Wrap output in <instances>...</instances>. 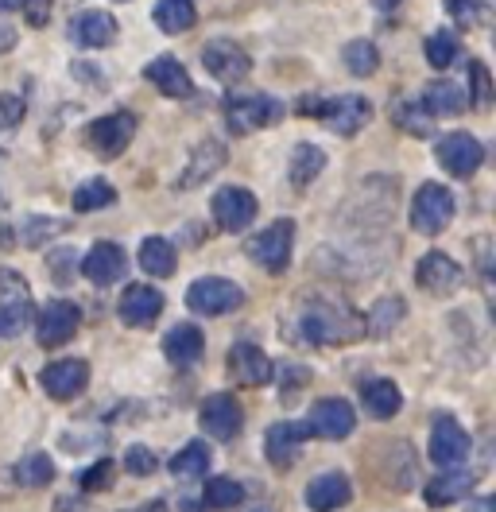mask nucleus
Masks as SVG:
<instances>
[{"mask_svg": "<svg viewBox=\"0 0 496 512\" xmlns=\"http://www.w3.org/2000/svg\"><path fill=\"white\" fill-rule=\"evenodd\" d=\"M469 94H465V101H473L477 109H489V101H493V82H489V70H485V63H469Z\"/></svg>", "mask_w": 496, "mask_h": 512, "instance_id": "obj_41", "label": "nucleus"}, {"mask_svg": "<svg viewBox=\"0 0 496 512\" xmlns=\"http://www.w3.org/2000/svg\"><path fill=\"white\" fill-rule=\"evenodd\" d=\"M12 474H16V485H24V489H43V485L55 481V462H51L43 450H31L28 458L16 462Z\"/></svg>", "mask_w": 496, "mask_h": 512, "instance_id": "obj_32", "label": "nucleus"}, {"mask_svg": "<svg viewBox=\"0 0 496 512\" xmlns=\"http://www.w3.org/2000/svg\"><path fill=\"white\" fill-rule=\"evenodd\" d=\"M341 63H345L349 74L369 78L372 70L380 66V51H376V43H372V39H349V43H345V51H341Z\"/></svg>", "mask_w": 496, "mask_h": 512, "instance_id": "obj_34", "label": "nucleus"}, {"mask_svg": "<svg viewBox=\"0 0 496 512\" xmlns=\"http://www.w3.org/2000/svg\"><path fill=\"white\" fill-rule=\"evenodd\" d=\"M198 423H202V431H206L210 439H217V443H233V439L241 435V427H245V412H241L237 396L214 392V396L202 400Z\"/></svg>", "mask_w": 496, "mask_h": 512, "instance_id": "obj_8", "label": "nucleus"}, {"mask_svg": "<svg viewBox=\"0 0 496 512\" xmlns=\"http://www.w3.org/2000/svg\"><path fill=\"white\" fill-rule=\"evenodd\" d=\"M314 117L338 136H357L372 121V105L361 94H341L330 101H314Z\"/></svg>", "mask_w": 496, "mask_h": 512, "instance_id": "obj_4", "label": "nucleus"}, {"mask_svg": "<svg viewBox=\"0 0 496 512\" xmlns=\"http://www.w3.org/2000/svg\"><path fill=\"white\" fill-rule=\"evenodd\" d=\"M229 160V152H225V144L221 140H202L194 152H190V163H186V171L179 175V187H202L210 175H217L221 167Z\"/></svg>", "mask_w": 496, "mask_h": 512, "instance_id": "obj_24", "label": "nucleus"}, {"mask_svg": "<svg viewBox=\"0 0 496 512\" xmlns=\"http://www.w3.org/2000/svg\"><path fill=\"white\" fill-rule=\"evenodd\" d=\"M70 39L78 43V47H109L113 39H117V20L105 12V8H86V12H78L74 16V24H70Z\"/></svg>", "mask_w": 496, "mask_h": 512, "instance_id": "obj_21", "label": "nucleus"}, {"mask_svg": "<svg viewBox=\"0 0 496 512\" xmlns=\"http://www.w3.org/2000/svg\"><path fill=\"white\" fill-rule=\"evenodd\" d=\"M272 361H268V353L260 350V346H252V342H237L233 350H229V377L237 384H245V388H260V384L272 381Z\"/></svg>", "mask_w": 496, "mask_h": 512, "instance_id": "obj_20", "label": "nucleus"}, {"mask_svg": "<svg viewBox=\"0 0 496 512\" xmlns=\"http://www.w3.org/2000/svg\"><path fill=\"white\" fill-rule=\"evenodd\" d=\"M431 117H454V113H462L465 109V90L458 82H431L427 90H423V101H419Z\"/></svg>", "mask_w": 496, "mask_h": 512, "instance_id": "obj_30", "label": "nucleus"}, {"mask_svg": "<svg viewBox=\"0 0 496 512\" xmlns=\"http://www.w3.org/2000/svg\"><path fill=\"white\" fill-rule=\"evenodd\" d=\"M469 450H473V439H469V431H465L462 423L454 416H438L431 423V458L438 466H458L469 458Z\"/></svg>", "mask_w": 496, "mask_h": 512, "instance_id": "obj_15", "label": "nucleus"}, {"mask_svg": "<svg viewBox=\"0 0 496 512\" xmlns=\"http://www.w3.org/2000/svg\"><path fill=\"white\" fill-rule=\"evenodd\" d=\"M62 229H66V225L55 222V218H28V222H24V241H28V245H39V241L55 237Z\"/></svg>", "mask_w": 496, "mask_h": 512, "instance_id": "obj_43", "label": "nucleus"}, {"mask_svg": "<svg viewBox=\"0 0 496 512\" xmlns=\"http://www.w3.org/2000/svg\"><path fill=\"white\" fill-rule=\"evenodd\" d=\"M202 66L210 70V78L225 82V86H237V82L248 78L252 59H248V51L237 39H210V43L202 47Z\"/></svg>", "mask_w": 496, "mask_h": 512, "instance_id": "obj_9", "label": "nucleus"}, {"mask_svg": "<svg viewBox=\"0 0 496 512\" xmlns=\"http://www.w3.org/2000/svg\"><path fill=\"white\" fill-rule=\"evenodd\" d=\"M434 156H438L446 175L469 179V175H477V167L485 163V148H481V140H477L473 132H446V136L434 144Z\"/></svg>", "mask_w": 496, "mask_h": 512, "instance_id": "obj_7", "label": "nucleus"}, {"mask_svg": "<svg viewBox=\"0 0 496 512\" xmlns=\"http://www.w3.org/2000/svg\"><path fill=\"white\" fill-rule=\"evenodd\" d=\"M152 20L159 32L183 35L198 24V8H194V0H155Z\"/></svg>", "mask_w": 496, "mask_h": 512, "instance_id": "obj_27", "label": "nucleus"}, {"mask_svg": "<svg viewBox=\"0 0 496 512\" xmlns=\"http://www.w3.org/2000/svg\"><path fill=\"white\" fill-rule=\"evenodd\" d=\"M310 439L307 423H295V419H279L268 427V435H264V454H268V462L279 466V470H287L295 458H299V450L303 443Z\"/></svg>", "mask_w": 496, "mask_h": 512, "instance_id": "obj_17", "label": "nucleus"}, {"mask_svg": "<svg viewBox=\"0 0 496 512\" xmlns=\"http://www.w3.org/2000/svg\"><path fill=\"white\" fill-rule=\"evenodd\" d=\"M202 350H206V338H202V330L194 322L171 326L167 338H163V353H167L171 365H194L202 357Z\"/></svg>", "mask_w": 496, "mask_h": 512, "instance_id": "obj_25", "label": "nucleus"}, {"mask_svg": "<svg viewBox=\"0 0 496 512\" xmlns=\"http://www.w3.org/2000/svg\"><path fill=\"white\" fill-rule=\"evenodd\" d=\"M353 501V481L345 474H322L307 485V509L310 512H338Z\"/></svg>", "mask_w": 496, "mask_h": 512, "instance_id": "obj_22", "label": "nucleus"}, {"mask_svg": "<svg viewBox=\"0 0 496 512\" xmlns=\"http://www.w3.org/2000/svg\"><path fill=\"white\" fill-rule=\"evenodd\" d=\"M20 121H24V101L16 94H0V132H12Z\"/></svg>", "mask_w": 496, "mask_h": 512, "instance_id": "obj_44", "label": "nucleus"}, {"mask_svg": "<svg viewBox=\"0 0 496 512\" xmlns=\"http://www.w3.org/2000/svg\"><path fill=\"white\" fill-rule=\"evenodd\" d=\"M0 299H28V284L20 272L0 268Z\"/></svg>", "mask_w": 496, "mask_h": 512, "instance_id": "obj_45", "label": "nucleus"}, {"mask_svg": "<svg viewBox=\"0 0 496 512\" xmlns=\"http://www.w3.org/2000/svg\"><path fill=\"white\" fill-rule=\"evenodd\" d=\"M477 4H481V0H446L450 16H458V20H465V24H473V20H477Z\"/></svg>", "mask_w": 496, "mask_h": 512, "instance_id": "obj_49", "label": "nucleus"}, {"mask_svg": "<svg viewBox=\"0 0 496 512\" xmlns=\"http://www.w3.org/2000/svg\"><path fill=\"white\" fill-rule=\"evenodd\" d=\"M392 117H396V125H400L403 132H411V136H431L434 132V117L419 105V101H403V105H396Z\"/></svg>", "mask_w": 496, "mask_h": 512, "instance_id": "obj_39", "label": "nucleus"}, {"mask_svg": "<svg viewBox=\"0 0 496 512\" xmlns=\"http://www.w3.org/2000/svg\"><path fill=\"white\" fill-rule=\"evenodd\" d=\"M117 315H121L124 326H136V330L152 326L163 315V291L152 288V284H128L121 303H117Z\"/></svg>", "mask_w": 496, "mask_h": 512, "instance_id": "obj_16", "label": "nucleus"}, {"mask_svg": "<svg viewBox=\"0 0 496 512\" xmlns=\"http://www.w3.org/2000/svg\"><path fill=\"white\" fill-rule=\"evenodd\" d=\"M206 505L210 509H237V505H245V485L233 478H210L206 481Z\"/></svg>", "mask_w": 496, "mask_h": 512, "instance_id": "obj_38", "label": "nucleus"}, {"mask_svg": "<svg viewBox=\"0 0 496 512\" xmlns=\"http://www.w3.org/2000/svg\"><path fill=\"white\" fill-rule=\"evenodd\" d=\"M175 249H171V241H163V237H144V245H140V268L155 276V280H167V276H175Z\"/></svg>", "mask_w": 496, "mask_h": 512, "instance_id": "obj_31", "label": "nucleus"}, {"mask_svg": "<svg viewBox=\"0 0 496 512\" xmlns=\"http://www.w3.org/2000/svg\"><path fill=\"white\" fill-rule=\"evenodd\" d=\"M132 136H136V117L132 113H109V117H97L86 128V144L97 156H105V160L121 156L124 148L132 144Z\"/></svg>", "mask_w": 496, "mask_h": 512, "instance_id": "obj_13", "label": "nucleus"}, {"mask_svg": "<svg viewBox=\"0 0 496 512\" xmlns=\"http://www.w3.org/2000/svg\"><path fill=\"white\" fill-rule=\"evenodd\" d=\"M78 322H82V311H78L70 299H51V303L43 307L39 322H35L39 346H43V350H59V346H66V342L78 334Z\"/></svg>", "mask_w": 496, "mask_h": 512, "instance_id": "obj_12", "label": "nucleus"}, {"mask_svg": "<svg viewBox=\"0 0 496 512\" xmlns=\"http://www.w3.org/2000/svg\"><path fill=\"white\" fill-rule=\"evenodd\" d=\"M450 222H454V194H450V187L423 183L419 194H415V202H411V225L419 233L434 237V233H442Z\"/></svg>", "mask_w": 496, "mask_h": 512, "instance_id": "obj_6", "label": "nucleus"}, {"mask_svg": "<svg viewBox=\"0 0 496 512\" xmlns=\"http://www.w3.org/2000/svg\"><path fill=\"white\" fill-rule=\"evenodd\" d=\"M124 268H128V256L113 241H97L90 253L82 256V276L97 288H109V284L124 280Z\"/></svg>", "mask_w": 496, "mask_h": 512, "instance_id": "obj_19", "label": "nucleus"}, {"mask_svg": "<svg viewBox=\"0 0 496 512\" xmlns=\"http://www.w3.org/2000/svg\"><path fill=\"white\" fill-rule=\"evenodd\" d=\"M74 249H59V253H51V276H55V280H62V284H66V280H70V276H74Z\"/></svg>", "mask_w": 496, "mask_h": 512, "instance_id": "obj_47", "label": "nucleus"}, {"mask_svg": "<svg viewBox=\"0 0 496 512\" xmlns=\"http://www.w3.org/2000/svg\"><path fill=\"white\" fill-rule=\"evenodd\" d=\"M357 427V412L341 396H322L307 416V431L318 439H345Z\"/></svg>", "mask_w": 496, "mask_h": 512, "instance_id": "obj_14", "label": "nucleus"}, {"mask_svg": "<svg viewBox=\"0 0 496 512\" xmlns=\"http://www.w3.org/2000/svg\"><path fill=\"white\" fill-rule=\"evenodd\" d=\"M291 245H295V222H276L268 225L264 233H256V237H248L245 253L264 268V272H287V264H291Z\"/></svg>", "mask_w": 496, "mask_h": 512, "instance_id": "obj_3", "label": "nucleus"}, {"mask_svg": "<svg viewBox=\"0 0 496 512\" xmlns=\"http://www.w3.org/2000/svg\"><path fill=\"white\" fill-rule=\"evenodd\" d=\"M155 466H159V462H155V454L148 447H140V443H136V447L124 450V470H128L132 478H152Z\"/></svg>", "mask_w": 496, "mask_h": 512, "instance_id": "obj_42", "label": "nucleus"}, {"mask_svg": "<svg viewBox=\"0 0 496 512\" xmlns=\"http://www.w3.org/2000/svg\"><path fill=\"white\" fill-rule=\"evenodd\" d=\"M256 210H260V202H256V194L245 191V187H221V191L210 198V214H214V222L225 229V233H241L252 225L256 218Z\"/></svg>", "mask_w": 496, "mask_h": 512, "instance_id": "obj_11", "label": "nucleus"}, {"mask_svg": "<svg viewBox=\"0 0 496 512\" xmlns=\"http://www.w3.org/2000/svg\"><path fill=\"white\" fill-rule=\"evenodd\" d=\"M365 334V322L357 319L345 303L318 299L303 311V338L310 346H334V342H353Z\"/></svg>", "mask_w": 496, "mask_h": 512, "instance_id": "obj_1", "label": "nucleus"}, {"mask_svg": "<svg viewBox=\"0 0 496 512\" xmlns=\"http://www.w3.org/2000/svg\"><path fill=\"white\" fill-rule=\"evenodd\" d=\"M186 307L198 315H229L237 307H245V291L237 288L233 280L221 276H202L186 288Z\"/></svg>", "mask_w": 496, "mask_h": 512, "instance_id": "obj_5", "label": "nucleus"}, {"mask_svg": "<svg viewBox=\"0 0 496 512\" xmlns=\"http://www.w3.org/2000/svg\"><path fill=\"white\" fill-rule=\"evenodd\" d=\"M24 0H0V8H20Z\"/></svg>", "mask_w": 496, "mask_h": 512, "instance_id": "obj_55", "label": "nucleus"}, {"mask_svg": "<svg viewBox=\"0 0 496 512\" xmlns=\"http://www.w3.org/2000/svg\"><path fill=\"white\" fill-rule=\"evenodd\" d=\"M458 59V35L454 32H434L431 39H427V63L434 66V70H446V66Z\"/></svg>", "mask_w": 496, "mask_h": 512, "instance_id": "obj_40", "label": "nucleus"}, {"mask_svg": "<svg viewBox=\"0 0 496 512\" xmlns=\"http://www.w3.org/2000/svg\"><path fill=\"white\" fill-rule=\"evenodd\" d=\"M477 485V474L469 470H450V474H434V481L427 485V501L434 509H446V505H458L465 493Z\"/></svg>", "mask_w": 496, "mask_h": 512, "instance_id": "obj_28", "label": "nucleus"}, {"mask_svg": "<svg viewBox=\"0 0 496 512\" xmlns=\"http://www.w3.org/2000/svg\"><path fill=\"white\" fill-rule=\"evenodd\" d=\"M24 12H28V20H31V28H43L47 20H51V0H24L20 4Z\"/></svg>", "mask_w": 496, "mask_h": 512, "instance_id": "obj_48", "label": "nucleus"}, {"mask_svg": "<svg viewBox=\"0 0 496 512\" xmlns=\"http://www.w3.org/2000/svg\"><path fill=\"white\" fill-rule=\"evenodd\" d=\"M35 319L31 299H0V338H16L24 334Z\"/></svg>", "mask_w": 496, "mask_h": 512, "instance_id": "obj_36", "label": "nucleus"}, {"mask_svg": "<svg viewBox=\"0 0 496 512\" xmlns=\"http://www.w3.org/2000/svg\"><path fill=\"white\" fill-rule=\"evenodd\" d=\"M403 315H407V303H403V299H396V295H388V299H380V303L369 311L365 330H369L372 338H388V334L400 326Z\"/></svg>", "mask_w": 496, "mask_h": 512, "instance_id": "obj_33", "label": "nucleus"}, {"mask_svg": "<svg viewBox=\"0 0 496 512\" xmlns=\"http://www.w3.org/2000/svg\"><path fill=\"white\" fill-rule=\"evenodd\" d=\"M465 512H496V501H489V497H477V501H469V505H465Z\"/></svg>", "mask_w": 496, "mask_h": 512, "instance_id": "obj_50", "label": "nucleus"}, {"mask_svg": "<svg viewBox=\"0 0 496 512\" xmlns=\"http://www.w3.org/2000/svg\"><path fill=\"white\" fill-rule=\"evenodd\" d=\"M12 43H16V32L12 28H0V51H8Z\"/></svg>", "mask_w": 496, "mask_h": 512, "instance_id": "obj_51", "label": "nucleus"}, {"mask_svg": "<svg viewBox=\"0 0 496 512\" xmlns=\"http://www.w3.org/2000/svg\"><path fill=\"white\" fill-rule=\"evenodd\" d=\"M124 512H163L159 501H148V505H136V509H124Z\"/></svg>", "mask_w": 496, "mask_h": 512, "instance_id": "obj_53", "label": "nucleus"}, {"mask_svg": "<svg viewBox=\"0 0 496 512\" xmlns=\"http://www.w3.org/2000/svg\"><path fill=\"white\" fill-rule=\"evenodd\" d=\"M279 121H283V105L268 94H237L229 97V105H225V125L237 136L260 132V128L279 125Z\"/></svg>", "mask_w": 496, "mask_h": 512, "instance_id": "obj_2", "label": "nucleus"}, {"mask_svg": "<svg viewBox=\"0 0 496 512\" xmlns=\"http://www.w3.org/2000/svg\"><path fill=\"white\" fill-rule=\"evenodd\" d=\"M372 4H376V8H384V12H392V8L400 4V0H372Z\"/></svg>", "mask_w": 496, "mask_h": 512, "instance_id": "obj_54", "label": "nucleus"}, {"mask_svg": "<svg viewBox=\"0 0 496 512\" xmlns=\"http://www.w3.org/2000/svg\"><path fill=\"white\" fill-rule=\"evenodd\" d=\"M113 202H117V191H113V183H105V179H90V183H82V187L74 191V210H78V214L105 210V206H113Z\"/></svg>", "mask_w": 496, "mask_h": 512, "instance_id": "obj_37", "label": "nucleus"}, {"mask_svg": "<svg viewBox=\"0 0 496 512\" xmlns=\"http://www.w3.org/2000/svg\"><path fill=\"white\" fill-rule=\"evenodd\" d=\"M210 470V447L206 443H186L175 458H171V474L175 478H202Z\"/></svg>", "mask_w": 496, "mask_h": 512, "instance_id": "obj_35", "label": "nucleus"}, {"mask_svg": "<svg viewBox=\"0 0 496 512\" xmlns=\"http://www.w3.org/2000/svg\"><path fill=\"white\" fill-rule=\"evenodd\" d=\"M39 384H43V392L51 396V400H78L82 392H86V384H90V365L86 361H78V357H59V361H51L43 373H39Z\"/></svg>", "mask_w": 496, "mask_h": 512, "instance_id": "obj_10", "label": "nucleus"}, {"mask_svg": "<svg viewBox=\"0 0 496 512\" xmlns=\"http://www.w3.org/2000/svg\"><path fill=\"white\" fill-rule=\"evenodd\" d=\"M361 404H365V412L372 419H392L400 412L403 396L396 381H388V377H372V381L361 384Z\"/></svg>", "mask_w": 496, "mask_h": 512, "instance_id": "obj_26", "label": "nucleus"}, {"mask_svg": "<svg viewBox=\"0 0 496 512\" xmlns=\"http://www.w3.org/2000/svg\"><path fill=\"white\" fill-rule=\"evenodd\" d=\"M113 470H117L113 462H97V466H90V470L82 474V485H86V489H109V485H113Z\"/></svg>", "mask_w": 496, "mask_h": 512, "instance_id": "obj_46", "label": "nucleus"}, {"mask_svg": "<svg viewBox=\"0 0 496 512\" xmlns=\"http://www.w3.org/2000/svg\"><path fill=\"white\" fill-rule=\"evenodd\" d=\"M415 280H419V288L431 291V295H454L458 284H462V264L450 253H438L434 249V253H427L419 260Z\"/></svg>", "mask_w": 496, "mask_h": 512, "instance_id": "obj_18", "label": "nucleus"}, {"mask_svg": "<svg viewBox=\"0 0 496 512\" xmlns=\"http://www.w3.org/2000/svg\"><path fill=\"white\" fill-rule=\"evenodd\" d=\"M144 78L152 82L159 94L167 97H190L194 94V82H190V74H186V66L175 59V55H159L152 63L144 66Z\"/></svg>", "mask_w": 496, "mask_h": 512, "instance_id": "obj_23", "label": "nucleus"}, {"mask_svg": "<svg viewBox=\"0 0 496 512\" xmlns=\"http://www.w3.org/2000/svg\"><path fill=\"white\" fill-rule=\"evenodd\" d=\"M322 171H326V152H322L318 144H299V148L291 152L287 175H291V187H295V191H307Z\"/></svg>", "mask_w": 496, "mask_h": 512, "instance_id": "obj_29", "label": "nucleus"}, {"mask_svg": "<svg viewBox=\"0 0 496 512\" xmlns=\"http://www.w3.org/2000/svg\"><path fill=\"white\" fill-rule=\"evenodd\" d=\"M245 512H276V505H268V501H252V505H245Z\"/></svg>", "mask_w": 496, "mask_h": 512, "instance_id": "obj_52", "label": "nucleus"}]
</instances>
